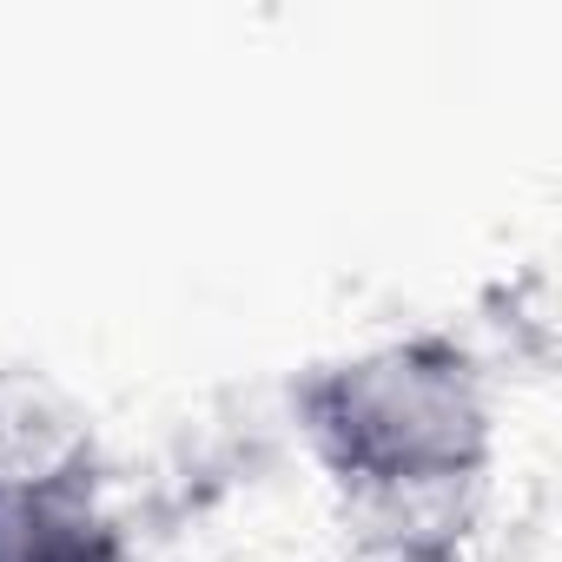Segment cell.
Returning a JSON list of instances; mask_svg holds the SVG:
<instances>
[{
	"label": "cell",
	"instance_id": "7a4b0ae2",
	"mask_svg": "<svg viewBox=\"0 0 562 562\" xmlns=\"http://www.w3.org/2000/svg\"><path fill=\"white\" fill-rule=\"evenodd\" d=\"M0 562H139L126 522L74 463H0Z\"/></svg>",
	"mask_w": 562,
	"mask_h": 562
},
{
	"label": "cell",
	"instance_id": "6da1fadb",
	"mask_svg": "<svg viewBox=\"0 0 562 562\" xmlns=\"http://www.w3.org/2000/svg\"><path fill=\"white\" fill-rule=\"evenodd\" d=\"M299 430L364 509H450L496 463L490 371L443 331H411L318 364L299 391Z\"/></svg>",
	"mask_w": 562,
	"mask_h": 562
}]
</instances>
